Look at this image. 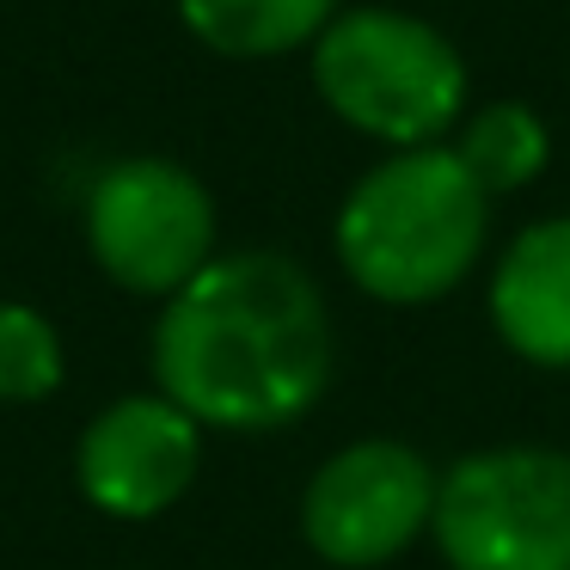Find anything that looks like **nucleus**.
<instances>
[{"label": "nucleus", "instance_id": "obj_1", "mask_svg": "<svg viewBox=\"0 0 570 570\" xmlns=\"http://www.w3.org/2000/svg\"><path fill=\"white\" fill-rule=\"evenodd\" d=\"M154 386L203 430L264 435L332 386V313L288 252H215L154 320Z\"/></svg>", "mask_w": 570, "mask_h": 570}, {"label": "nucleus", "instance_id": "obj_2", "mask_svg": "<svg viewBox=\"0 0 570 570\" xmlns=\"http://www.w3.org/2000/svg\"><path fill=\"white\" fill-rule=\"evenodd\" d=\"M491 234V197L448 141L399 148L337 203L332 246L344 276L386 307H423L466 283Z\"/></svg>", "mask_w": 570, "mask_h": 570}, {"label": "nucleus", "instance_id": "obj_3", "mask_svg": "<svg viewBox=\"0 0 570 570\" xmlns=\"http://www.w3.org/2000/svg\"><path fill=\"white\" fill-rule=\"evenodd\" d=\"M313 92L337 124L381 148H435L466 117V56L430 19L399 7H344L313 43Z\"/></svg>", "mask_w": 570, "mask_h": 570}, {"label": "nucleus", "instance_id": "obj_4", "mask_svg": "<svg viewBox=\"0 0 570 570\" xmlns=\"http://www.w3.org/2000/svg\"><path fill=\"white\" fill-rule=\"evenodd\" d=\"M430 533L448 570H570V454L484 448L454 460Z\"/></svg>", "mask_w": 570, "mask_h": 570}, {"label": "nucleus", "instance_id": "obj_5", "mask_svg": "<svg viewBox=\"0 0 570 570\" xmlns=\"http://www.w3.org/2000/svg\"><path fill=\"white\" fill-rule=\"evenodd\" d=\"M80 234L124 295L173 301L215 258V197L166 154H124L87 185Z\"/></svg>", "mask_w": 570, "mask_h": 570}, {"label": "nucleus", "instance_id": "obj_6", "mask_svg": "<svg viewBox=\"0 0 570 570\" xmlns=\"http://www.w3.org/2000/svg\"><path fill=\"white\" fill-rule=\"evenodd\" d=\"M435 472L405 442H350L301 491V533L337 570L393 564L435 515Z\"/></svg>", "mask_w": 570, "mask_h": 570}, {"label": "nucleus", "instance_id": "obj_7", "mask_svg": "<svg viewBox=\"0 0 570 570\" xmlns=\"http://www.w3.org/2000/svg\"><path fill=\"white\" fill-rule=\"evenodd\" d=\"M203 466V423L154 386L124 393L80 430L75 484L99 515L154 521L197 484Z\"/></svg>", "mask_w": 570, "mask_h": 570}, {"label": "nucleus", "instance_id": "obj_8", "mask_svg": "<svg viewBox=\"0 0 570 570\" xmlns=\"http://www.w3.org/2000/svg\"><path fill=\"white\" fill-rule=\"evenodd\" d=\"M491 325L521 362L570 368V215L528 222L491 271Z\"/></svg>", "mask_w": 570, "mask_h": 570}, {"label": "nucleus", "instance_id": "obj_9", "mask_svg": "<svg viewBox=\"0 0 570 570\" xmlns=\"http://www.w3.org/2000/svg\"><path fill=\"white\" fill-rule=\"evenodd\" d=\"M178 26L227 62H276L313 50L344 0H173Z\"/></svg>", "mask_w": 570, "mask_h": 570}, {"label": "nucleus", "instance_id": "obj_10", "mask_svg": "<svg viewBox=\"0 0 570 570\" xmlns=\"http://www.w3.org/2000/svg\"><path fill=\"white\" fill-rule=\"evenodd\" d=\"M448 148L466 160V173L479 178L484 197H509V190H528L546 173V160H552V129H546V117L533 105L491 99V105L460 117Z\"/></svg>", "mask_w": 570, "mask_h": 570}, {"label": "nucleus", "instance_id": "obj_11", "mask_svg": "<svg viewBox=\"0 0 570 570\" xmlns=\"http://www.w3.org/2000/svg\"><path fill=\"white\" fill-rule=\"evenodd\" d=\"M68 350L50 313L31 301H0V405H38L62 386Z\"/></svg>", "mask_w": 570, "mask_h": 570}]
</instances>
